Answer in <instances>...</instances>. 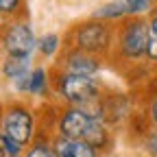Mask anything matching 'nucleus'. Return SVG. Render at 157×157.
Here are the masks:
<instances>
[{
    "instance_id": "b1692460",
    "label": "nucleus",
    "mask_w": 157,
    "mask_h": 157,
    "mask_svg": "<svg viewBox=\"0 0 157 157\" xmlns=\"http://www.w3.org/2000/svg\"><path fill=\"white\" fill-rule=\"evenodd\" d=\"M13 157H22V155H13Z\"/></svg>"
},
{
    "instance_id": "423d86ee",
    "label": "nucleus",
    "mask_w": 157,
    "mask_h": 157,
    "mask_svg": "<svg viewBox=\"0 0 157 157\" xmlns=\"http://www.w3.org/2000/svg\"><path fill=\"white\" fill-rule=\"evenodd\" d=\"M94 120H96V113L90 111L87 107H74V105H70V107H66L61 113H59L57 131H59L61 137L83 140Z\"/></svg>"
},
{
    "instance_id": "4468645a",
    "label": "nucleus",
    "mask_w": 157,
    "mask_h": 157,
    "mask_svg": "<svg viewBox=\"0 0 157 157\" xmlns=\"http://www.w3.org/2000/svg\"><path fill=\"white\" fill-rule=\"evenodd\" d=\"M59 48H61V37H59L57 33H46V35L37 42V50L42 52L44 57H52Z\"/></svg>"
},
{
    "instance_id": "412c9836",
    "label": "nucleus",
    "mask_w": 157,
    "mask_h": 157,
    "mask_svg": "<svg viewBox=\"0 0 157 157\" xmlns=\"http://www.w3.org/2000/svg\"><path fill=\"white\" fill-rule=\"evenodd\" d=\"M0 157H7V151H5V137H2V131H0Z\"/></svg>"
},
{
    "instance_id": "f257e3e1",
    "label": "nucleus",
    "mask_w": 157,
    "mask_h": 157,
    "mask_svg": "<svg viewBox=\"0 0 157 157\" xmlns=\"http://www.w3.org/2000/svg\"><path fill=\"white\" fill-rule=\"evenodd\" d=\"M113 37H116V31L107 22L96 20V17H90L87 22L76 24L70 31L68 42H70V48H78V50L96 55V57H105L116 46Z\"/></svg>"
},
{
    "instance_id": "5701e85b",
    "label": "nucleus",
    "mask_w": 157,
    "mask_h": 157,
    "mask_svg": "<svg viewBox=\"0 0 157 157\" xmlns=\"http://www.w3.org/2000/svg\"><path fill=\"white\" fill-rule=\"evenodd\" d=\"M50 157H59V155H57V153H55V148H52V155H50Z\"/></svg>"
},
{
    "instance_id": "f3484780",
    "label": "nucleus",
    "mask_w": 157,
    "mask_h": 157,
    "mask_svg": "<svg viewBox=\"0 0 157 157\" xmlns=\"http://www.w3.org/2000/svg\"><path fill=\"white\" fill-rule=\"evenodd\" d=\"M22 5H24V0H0V15L13 17L22 9Z\"/></svg>"
},
{
    "instance_id": "9d476101",
    "label": "nucleus",
    "mask_w": 157,
    "mask_h": 157,
    "mask_svg": "<svg viewBox=\"0 0 157 157\" xmlns=\"http://www.w3.org/2000/svg\"><path fill=\"white\" fill-rule=\"evenodd\" d=\"M92 17L96 20H103V22H113V20H124L129 17L127 15V5H124V0H111V2L103 5V7H98Z\"/></svg>"
},
{
    "instance_id": "aec40b11",
    "label": "nucleus",
    "mask_w": 157,
    "mask_h": 157,
    "mask_svg": "<svg viewBox=\"0 0 157 157\" xmlns=\"http://www.w3.org/2000/svg\"><path fill=\"white\" fill-rule=\"evenodd\" d=\"M148 120L153 122V127H157V92L151 98V105H148Z\"/></svg>"
},
{
    "instance_id": "7ed1b4c3",
    "label": "nucleus",
    "mask_w": 157,
    "mask_h": 157,
    "mask_svg": "<svg viewBox=\"0 0 157 157\" xmlns=\"http://www.w3.org/2000/svg\"><path fill=\"white\" fill-rule=\"evenodd\" d=\"M148 46V20L124 17L116 33V52L122 61H140L146 57Z\"/></svg>"
},
{
    "instance_id": "6e6552de",
    "label": "nucleus",
    "mask_w": 157,
    "mask_h": 157,
    "mask_svg": "<svg viewBox=\"0 0 157 157\" xmlns=\"http://www.w3.org/2000/svg\"><path fill=\"white\" fill-rule=\"evenodd\" d=\"M52 148L59 157H98V148H94L85 140H70L57 135L52 140Z\"/></svg>"
},
{
    "instance_id": "2eb2a0df",
    "label": "nucleus",
    "mask_w": 157,
    "mask_h": 157,
    "mask_svg": "<svg viewBox=\"0 0 157 157\" xmlns=\"http://www.w3.org/2000/svg\"><path fill=\"white\" fill-rule=\"evenodd\" d=\"M146 59L157 63V20H148V46H146Z\"/></svg>"
},
{
    "instance_id": "1a4fd4ad",
    "label": "nucleus",
    "mask_w": 157,
    "mask_h": 157,
    "mask_svg": "<svg viewBox=\"0 0 157 157\" xmlns=\"http://www.w3.org/2000/svg\"><path fill=\"white\" fill-rule=\"evenodd\" d=\"M0 70H2L5 78H9V81H17L20 76H26L31 74V57H13V55H7V59L2 61V66H0Z\"/></svg>"
},
{
    "instance_id": "9b49d317",
    "label": "nucleus",
    "mask_w": 157,
    "mask_h": 157,
    "mask_svg": "<svg viewBox=\"0 0 157 157\" xmlns=\"http://www.w3.org/2000/svg\"><path fill=\"white\" fill-rule=\"evenodd\" d=\"M85 142H90L94 148H105L107 146V142H109V133H107V127H105V120H101V118L96 116V120L92 122V127H90V131L85 133V137H83Z\"/></svg>"
},
{
    "instance_id": "20e7f679",
    "label": "nucleus",
    "mask_w": 157,
    "mask_h": 157,
    "mask_svg": "<svg viewBox=\"0 0 157 157\" xmlns=\"http://www.w3.org/2000/svg\"><path fill=\"white\" fill-rule=\"evenodd\" d=\"M0 131L2 135L11 137V140L20 144H29L35 137V118L33 111L22 105V103H13L0 111Z\"/></svg>"
},
{
    "instance_id": "f8f14e48",
    "label": "nucleus",
    "mask_w": 157,
    "mask_h": 157,
    "mask_svg": "<svg viewBox=\"0 0 157 157\" xmlns=\"http://www.w3.org/2000/svg\"><path fill=\"white\" fill-rule=\"evenodd\" d=\"M48 83H50V74L46 72V68H33L31 76H29V94L33 96H44L48 92Z\"/></svg>"
},
{
    "instance_id": "f03ea898",
    "label": "nucleus",
    "mask_w": 157,
    "mask_h": 157,
    "mask_svg": "<svg viewBox=\"0 0 157 157\" xmlns=\"http://www.w3.org/2000/svg\"><path fill=\"white\" fill-rule=\"evenodd\" d=\"M52 81H55L57 96H61L68 105L87 107L101 98V83L94 76H83V74H72L66 70H59Z\"/></svg>"
},
{
    "instance_id": "ddd939ff",
    "label": "nucleus",
    "mask_w": 157,
    "mask_h": 157,
    "mask_svg": "<svg viewBox=\"0 0 157 157\" xmlns=\"http://www.w3.org/2000/svg\"><path fill=\"white\" fill-rule=\"evenodd\" d=\"M127 15L129 17H144L146 13H153L157 7V0H124Z\"/></svg>"
},
{
    "instance_id": "6ab92c4d",
    "label": "nucleus",
    "mask_w": 157,
    "mask_h": 157,
    "mask_svg": "<svg viewBox=\"0 0 157 157\" xmlns=\"http://www.w3.org/2000/svg\"><path fill=\"white\" fill-rule=\"evenodd\" d=\"M2 137H5V151H7V157H13V155H22V148H24V144H20V142L11 140V137H7V135H2Z\"/></svg>"
},
{
    "instance_id": "39448f33",
    "label": "nucleus",
    "mask_w": 157,
    "mask_h": 157,
    "mask_svg": "<svg viewBox=\"0 0 157 157\" xmlns=\"http://www.w3.org/2000/svg\"><path fill=\"white\" fill-rule=\"evenodd\" d=\"M0 42H2V48L7 55L13 57H31V52L37 48L35 33L31 29L29 22L24 20H13L2 29V35H0Z\"/></svg>"
},
{
    "instance_id": "0eeeda50",
    "label": "nucleus",
    "mask_w": 157,
    "mask_h": 157,
    "mask_svg": "<svg viewBox=\"0 0 157 157\" xmlns=\"http://www.w3.org/2000/svg\"><path fill=\"white\" fill-rule=\"evenodd\" d=\"M61 70L72 72V74H83V76H94L101 72V57L83 52L78 48H68L63 59H61Z\"/></svg>"
},
{
    "instance_id": "dca6fc26",
    "label": "nucleus",
    "mask_w": 157,
    "mask_h": 157,
    "mask_svg": "<svg viewBox=\"0 0 157 157\" xmlns=\"http://www.w3.org/2000/svg\"><path fill=\"white\" fill-rule=\"evenodd\" d=\"M50 155H52V144H48L46 140L39 137V140L31 142V148L24 157H50Z\"/></svg>"
},
{
    "instance_id": "a211bd4d",
    "label": "nucleus",
    "mask_w": 157,
    "mask_h": 157,
    "mask_svg": "<svg viewBox=\"0 0 157 157\" xmlns=\"http://www.w3.org/2000/svg\"><path fill=\"white\" fill-rule=\"evenodd\" d=\"M144 148L148 151L151 157H157V127L148 129V133L144 137Z\"/></svg>"
},
{
    "instance_id": "4be33fe9",
    "label": "nucleus",
    "mask_w": 157,
    "mask_h": 157,
    "mask_svg": "<svg viewBox=\"0 0 157 157\" xmlns=\"http://www.w3.org/2000/svg\"><path fill=\"white\" fill-rule=\"evenodd\" d=\"M151 17H155V20H157V7H155V11L151 13Z\"/></svg>"
}]
</instances>
